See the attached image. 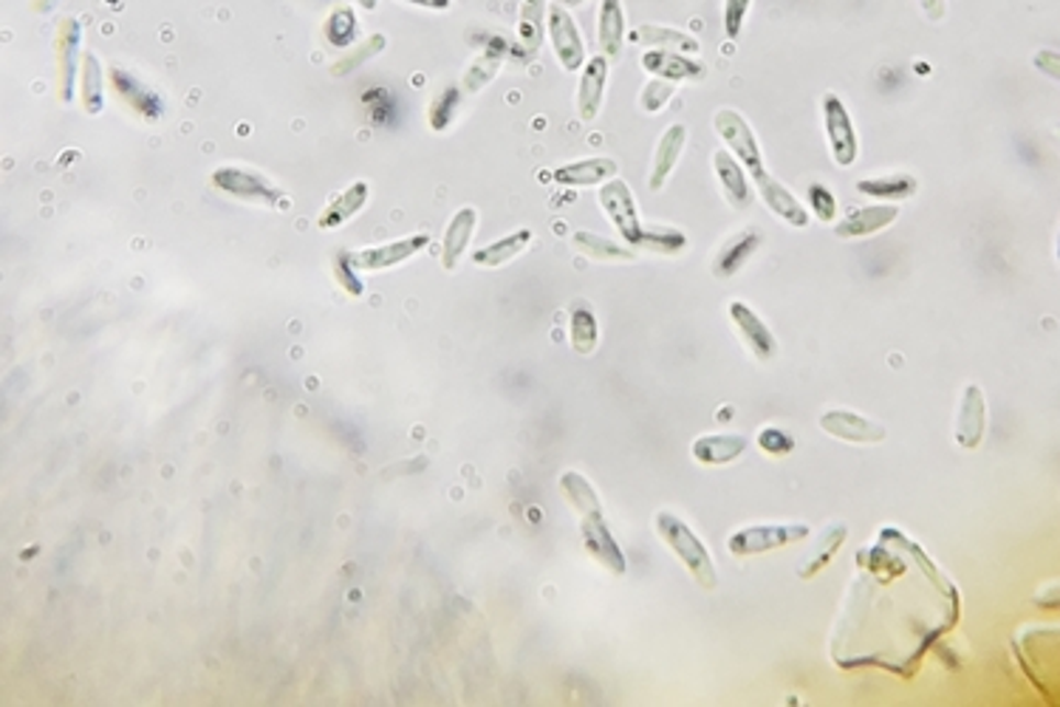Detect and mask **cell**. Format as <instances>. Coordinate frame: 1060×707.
Wrapping results in <instances>:
<instances>
[{
  "label": "cell",
  "mask_w": 1060,
  "mask_h": 707,
  "mask_svg": "<svg viewBox=\"0 0 1060 707\" xmlns=\"http://www.w3.org/2000/svg\"><path fill=\"white\" fill-rule=\"evenodd\" d=\"M656 532L673 555L682 561V566L691 572V577L698 583V586L705 588V592H713V588L718 586L713 555L707 552L702 538H698L696 532L682 521V518L667 512V509H662V512H656Z\"/></svg>",
  "instance_id": "cell-1"
},
{
  "label": "cell",
  "mask_w": 1060,
  "mask_h": 707,
  "mask_svg": "<svg viewBox=\"0 0 1060 707\" xmlns=\"http://www.w3.org/2000/svg\"><path fill=\"white\" fill-rule=\"evenodd\" d=\"M210 185L216 190L227 192L230 199L244 201L252 207H269V210H289V196H286L275 181H269L264 173L252 167H218L212 170Z\"/></svg>",
  "instance_id": "cell-2"
},
{
  "label": "cell",
  "mask_w": 1060,
  "mask_h": 707,
  "mask_svg": "<svg viewBox=\"0 0 1060 707\" xmlns=\"http://www.w3.org/2000/svg\"><path fill=\"white\" fill-rule=\"evenodd\" d=\"M806 538H809L806 523H761V527H747L741 532H732L727 538V549L736 557H750L792 546V543H804Z\"/></svg>",
  "instance_id": "cell-3"
},
{
  "label": "cell",
  "mask_w": 1060,
  "mask_h": 707,
  "mask_svg": "<svg viewBox=\"0 0 1060 707\" xmlns=\"http://www.w3.org/2000/svg\"><path fill=\"white\" fill-rule=\"evenodd\" d=\"M599 207L608 216V221L614 224V230L622 235L631 250H639L642 244V235H645V224L639 219L637 210V199H633L631 187L626 185L622 179H608L606 185H599Z\"/></svg>",
  "instance_id": "cell-4"
},
{
  "label": "cell",
  "mask_w": 1060,
  "mask_h": 707,
  "mask_svg": "<svg viewBox=\"0 0 1060 707\" xmlns=\"http://www.w3.org/2000/svg\"><path fill=\"white\" fill-rule=\"evenodd\" d=\"M713 128H716L718 140L725 142V151H730L732 156L744 165V170L750 173V176L766 170L764 153H761V145H758L755 131H752L750 122H747L741 113L732 111V108H721V111L713 117Z\"/></svg>",
  "instance_id": "cell-5"
},
{
  "label": "cell",
  "mask_w": 1060,
  "mask_h": 707,
  "mask_svg": "<svg viewBox=\"0 0 1060 707\" xmlns=\"http://www.w3.org/2000/svg\"><path fill=\"white\" fill-rule=\"evenodd\" d=\"M546 34L563 71L577 74L579 68L586 66V41H583L572 12L563 3H549L546 7Z\"/></svg>",
  "instance_id": "cell-6"
},
{
  "label": "cell",
  "mask_w": 1060,
  "mask_h": 707,
  "mask_svg": "<svg viewBox=\"0 0 1060 707\" xmlns=\"http://www.w3.org/2000/svg\"><path fill=\"white\" fill-rule=\"evenodd\" d=\"M824 128H826V140H829V151L831 159H835L837 167H851L857 162V153H860V142H857V131L854 122H851V113L846 108V102L837 97L835 91L824 93Z\"/></svg>",
  "instance_id": "cell-7"
},
{
  "label": "cell",
  "mask_w": 1060,
  "mask_h": 707,
  "mask_svg": "<svg viewBox=\"0 0 1060 707\" xmlns=\"http://www.w3.org/2000/svg\"><path fill=\"white\" fill-rule=\"evenodd\" d=\"M79 48H82V23L77 18H63L54 34V57H57V88L59 100L71 102L79 80Z\"/></svg>",
  "instance_id": "cell-8"
},
{
  "label": "cell",
  "mask_w": 1060,
  "mask_h": 707,
  "mask_svg": "<svg viewBox=\"0 0 1060 707\" xmlns=\"http://www.w3.org/2000/svg\"><path fill=\"white\" fill-rule=\"evenodd\" d=\"M428 232H416V235H408V239H396L383 246H365V250L351 252V261H354V266L360 272H385L394 269V266H402L405 261H410L413 255L428 250Z\"/></svg>",
  "instance_id": "cell-9"
},
{
  "label": "cell",
  "mask_w": 1060,
  "mask_h": 707,
  "mask_svg": "<svg viewBox=\"0 0 1060 707\" xmlns=\"http://www.w3.org/2000/svg\"><path fill=\"white\" fill-rule=\"evenodd\" d=\"M579 538L586 543L588 555H592L599 566L608 568L611 575H626V552H622V546L617 543V538L611 535V529H608L603 512L579 516Z\"/></svg>",
  "instance_id": "cell-10"
},
{
  "label": "cell",
  "mask_w": 1060,
  "mask_h": 707,
  "mask_svg": "<svg viewBox=\"0 0 1060 707\" xmlns=\"http://www.w3.org/2000/svg\"><path fill=\"white\" fill-rule=\"evenodd\" d=\"M108 80H111V88L117 91L119 102L131 108L136 117H142V120L147 122H156L165 117V100H162L151 86L139 80L133 71H128V68L122 66H113L111 71H108Z\"/></svg>",
  "instance_id": "cell-11"
},
{
  "label": "cell",
  "mask_w": 1060,
  "mask_h": 707,
  "mask_svg": "<svg viewBox=\"0 0 1060 707\" xmlns=\"http://www.w3.org/2000/svg\"><path fill=\"white\" fill-rule=\"evenodd\" d=\"M727 314H730L732 329H736V334L741 338V343L750 349L752 357H755L758 363H772V360H775V354H777V340H775V334L770 331V325L758 318L750 306L738 303V300H736V303H730Z\"/></svg>",
  "instance_id": "cell-12"
},
{
  "label": "cell",
  "mask_w": 1060,
  "mask_h": 707,
  "mask_svg": "<svg viewBox=\"0 0 1060 707\" xmlns=\"http://www.w3.org/2000/svg\"><path fill=\"white\" fill-rule=\"evenodd\" d=\"M750 181H755L758 196H761V201L770 207L772 216H777V219L784 221V224L797 227V230L809 227V212H806L804 201L797 199L790 187L781 185V181H777L770 170L755 173V176H750Z\"/></svg>",
  "instance_id": "cell-13"
},
{
  "label": "cell",
  "mask_w": 1060,
  "mask_h": 707,
  "mask_svg": "<svg viewBox=\"0 0 1060 707\" xmlns=\"http://www.w3.org/2000/svg\"><path fill=\"white\" fill-rule=\"evenodd\" d=\"M820 428H824L829 437L849 444H880L885 439L883 424L871 422V419L860 417V413L846 408L826 410L824 417H820Z\"/></svg>",
  "instance_id": "cell-14"
},
{
  "label": "cell",
  "mask_w": 1060,
  "mask_h": 707,
  "mask_svg": "<svg viewBox=\"0 0 1060 707\" xmlns=\"http://www.w3.org/2000/svg\"><path fill=\"white\" fill-rule=\"evenodd\" d=\"M608 88V57L594 54L588 57L586 66L579 68V86H577V113L583 122H594L603 111Z\"/></svg>",
  "instance_id": "cell-15"
},
{
  "label": "cell",
  "mask_w": 1060,
  "mask_h": 707,
  "mask_svg": "<svg viewBox=\"0 0 1060 707\" xmlns=\"http://www.w3.org/2000/svg\"><path fill=\"white\" fill-rule=\"evenodd\" d=\"M642 68L653 77H662V80L671 82H698L707 77L705 63L693 60L691 54L665 52V48H648L642 54Z\"/></svg>",
  "instance_id": "cell-16"
},
{
  "label": "cell",
  "mask_w": 1060,
  "mask_h": 707,
  "mask_svg": "<svg viewBox=\"0 0 1060 707\" xmlns=\"http://www.w3.org/2000/svg\"><path fill=\"white\" fill-rule=\"evenodd\" d=\"M984 433H987V399L979 385H968L956 417V442L964 450H975L984 442Z\"/></svg>",
  "instance_id": "cell-17"
},
{
  "label": "cell",
  "mask_w": 1060,
  "mask_h": 707,
  "mask_svg": "<svg viewBox=\"0 0 1060 707\" xmlns=\"http://www.w3.org/2000/svg\"><path fill=\"white\" fill-rule=\"evenodd\" d=\"M713 170H716V179L721 185L727 205L732 210H747L752 205V187L750 173L744 170V165L730 151H716L713 153Z\"/></svg>",
  "instance_id": "cell-18"
},
{
  "label": "cell",
  "mask_w": 1060,
  "mask_h": 707,
  "mask_svg": "<svg viewBox=\"0 0 1060 707\" xmlns=\"http://www.w3.org/2000/svg\"><path fill=\"white\" fill-rule=\"evenodd\" d=\"M899 219V207L896 205H869L857 207V210L846 212V219L835 227L840 239H869L876 232L888 230L894 221Z\"/></svg>",
  "instance_id": "cell-19"
},
{
  "label": "cell",
  "mask_w": 1060,
  "mask_h": 707,
  "mask_svg": "<svg viewBox=\"0 0 1060 707\" xmlns=\"http://www.w3.org/2000/svg\"><path fill=\"white\" fill-rule=\"evenodd\" d=\"M685 145H687V125L673 122V125H667L665 131H662V140H659L656 151H653L651 179H648V185H651L653 192H659L667 185V179H671L673 170H676L678 159H682Z\"/></svg>",
  "instance_id": "cell-20"
},
{
  "label": "cell",
  "mask_w": 1060,
  "mask_h": 707,
  "mask_svg": "<svg viewBox=\"0 0 1060 707\" xmlns=\"http://www.w3.org/2000/svg\"><path fill=\"white\" fill-rule=\"evenodd\" d=\"M761 244H764V235L752 230V227L736 232V235L727 239L725 244H721V250L716 252V258H713V275H716V278H732L736 272L744 269V264L755 255Z\"/></svg>",
  "instance_id": "cell-21"
},
{
  "label": "cell",
  "mask_w": 1060,
  "mask_h": 707,
  "mask_svg": "<svg viewBox=\"0 0 1060 707\" xmlns=\"http://www.w3.org/2000/svg\"><path fill=\"white\" fill-rule=\"evenodd\" d=\"M597 41L603 57L608 60L622 57V43H626V3L622 0H599Z\"/></svg>",
  "instance_id": "cell-22"
},
{
  "label": "cell",
  "mask_w": 1060,
  "mask_h": 707,
  "mask_svg": "<svg viewBox=\"0 0 1060 707\" xmlns=\"http://www.w3.org/2000/svg\"><path fill=\"white\" fill-rule=\"evenodd\" d=\"M475 227H478V212L475 207H462L455 212L450 224L444 227V239H442V266L448 272H453L459 266V261L464 258L470 241L475 235Z\"/></svg>",
  "instance_id": "cell-23"
},
{
  "label": "cell",
  "mask_w": 1060,
  "mask_h": 707,
  "mask_svg": "<svg viewBox=\"0 0 1060 707\" xmlns=\"http://www.w3.org/2000/svg\"><path fill=\"white\" fill-rule=\"evenodd\" d=\"M619 173V165L608 156H592V159H579L572 165H563L554 170V181L563 187H599L614 179Z\"/></svg>",
  "instance_id": "cell-24"
},
{
  "label": "cell",
  "mask_w": 1060,
  "mask_h": 707,
  "mask_svg": "<svg viewBox=\"0 0 1060 707\" xmlns=\"http://www.w3.org/2000/svg\"><path fill=\"white\" fill-rule=\"evenodd\" d=\"M747 437L741 433H710V437H698L693 442L691 453L696 462L710 464V467H721V464H732L747 453Z\"/></svg>",
  "instance_id": "cell-25"
},
{
  "label": "cell",
  "mask_w": 1060,
  "mask_h": 707,
  "mask_svg": "<svg viewBox=\"0 0 1060 707\" xmlns=\"http://www.w3.org/2000/svg\"><path fill=\"white\" fill-rule=\"evenodd\" d=\"M368 199H371L368 181H354L349 190H343L336 199H331L329 205H325V210L320 212V219H317V227L325 232L340 230V227L349 224L354 216L363 212V207L368 205Z\"/></svg>",
  "instance_id": "cell-26"
},
{
  "label": "cell",
  "mask_w": 1060,
  "mask_h": 707,
  "mask_svg": "<svg viewBox=\"0 0 1060 707\" xmlns=\"http://www.w3.org/2000/svg\"><path fill=\"white\" fill-rule=\"evenodd\" d=\"M79 102L88 117H99L106 108V68L93 52L82 54V71H79Z\"/></svg>",
  "instance_id": "cell-27"
},
{
  "label": "cell",
  "mask_w": 1060,
  "mask_h": 707,
  "mask_svg": "<svg viewBox=\"0 0 1060 707\" xmlns=\"http://www.w3.org/2000/svg\"><path fill=\"white\" fill-rule=\"evenodd\" d=\"M572 244L579 255L599 261V264H631V261H637V252H633L631 246L617 244V241L606 239V235H597V232H574Z\"/></svg>",
  "instance_id": "cell-28"
},
{
  "label": "cell",
  "mask_w": 1060,
  "mask_h": 707,
  "mask_svg": "<svg viewBox=\"0 0 1060 707\" xmlns=\"http://www.w3.org/2000/svg\"><path fill=\"white\" fill-rule=\"evenodd\" d=\"M633 37L648 48H665V52L691 54V57L702 52V43H698L691 32H682V29H673V26H662V23H642Z\"/></svg>",
  "instance_id": "cell-29"
},
{
  "label": "cell",
  "mask_w": 1060,
  "mask_h": 707,
  "mask_svg": "<svg viewBox=\"0 0 1060 707\" xmlns=\"http://www.w3.org/2000/svg\"><path fill=\"white\" fill-rule=\"evenodd\" d=\"M529 244H532V230L523 227V230H515L509 232V235H504V239L493 241V244L484 246V250H475L473 264L487 266V269H501V266H507L509 261L523 255Z\"/></svg>",
  "instance_id": "cell-30"
},
{
  "label": "cell",
  "mask_w": 1060,
  "mask_h": 707,
  "mask_svg": "<svg viewBox=\"0 0 1060 707\" xmlns=\"http://www.w3.org/2000/svg\"><path fill=\"white\" fill-rule=\"evenodd\" d=\"M857 190L876 201H905L919 190V181L910 173H888V176L857 181Z\"/></svg>",
  "instance_id": "cell-31"
},
{
  "label": "cell",
  "mask_w": 1060,
  "mask_h": 707,
  "mask_svg": "<svg viewBox=\"0 0 1060 707\" xmlns=\"http://www.w3.org/2000/svg\"><path fill=\"white\" fill-rule=\"evenodd\" d=\"M846 538H849V529H846L843 523H835V527L826 529L824 535L817 538L815 546H811V552H809V557H806L804 566L797 568V575L804 577V581H811L817 572H824V568L829 566L831 561H835V555L840 552V546L846 543Z\"/></svg>",
  "instance_id": "cell-32"
},
{
  "label": "cell",
  "mask_w": 1060,
  "mask_h": 707,
  "mask_svg": "<svg viewBox=\"0 0 1060 707\" xmlns=\"http://www.w3.org/2000/svg\"><path fill=\"white\" fill-rule=\"evenodd\" d=\"M507 46H487L484 48L478 57H475L473 63H470V68L464 71V80H462V88L467 93H478L482 88H487L489 82L498 77V71H501V66H504V60H507Z\"/></svg>",
  "instance_id": "cell-33"
},
{
  "label": "cell",
  "mask_w": 1060,
  "mask_h": 707,
  "mask_svg": "<svg viewBox=\"0 0 1060 707\" xmlns=\"http://www.w3.org/2000/svg\"><path fill=\"white\" fill-rule=\"evenodd\" d=\"M546 29V0H521V14H518V41L527 57H534L543 41Z\"/></svg>",
  "instance_id": "cell-34"
},
{
  "label": "cell",
  "mask_w": 1060,
  "mask_h": 707,
  "mask_svg": "<svg viewBox=\"0 0 1060 707\" xmlns=\"http://www.w3.org/2000/svg\"><path fill=\"white\" fill-rule=\"evenodd\" d=\"M560 493L566 496L568 507H572L577 516H594V512H603L597 489H594L592 484H588V478L583 476V473H577V470H566V473L560 476Z\"/></svg>",
  "instance_id": "cell-35"
},
{
  "label": "cell",
  "mask_w": 1060,
  "mask_h": 707,
  "mask_svg": "<svg viewBox=\"0 0 1060 707\" xmlns=\"http://www.w3.org/2000/svg\"><path fill=\"white\" fill-rule=\"evenodd\" d=\"M385 46H388V37H385V34L379 32L368 34L365 41L354 43V46L340 57V60L331 63V74H334V77H349V74L360 71V68L368 66L374 57H379V54L385 52Z\"/></svg>",
  "instance_id": "cell-36"
},
{
  "label": "cell",
  "mask_w": 1060,
  "mask_h": 707,
  "mask_svg": "<svg viewBox=\"0 0 1060 707\" xmlns=\"http://www.w3.org/2000/svg\"><path fill=\"white\" fill-rule=\"evenodd\" d=\"M599 345V325L594 311L586 303L572 306V349L583 357L594 354Z\"/></svg>",
  "instance_id": "cell-37"
},
{
  "label": "cell",
  "mask_w": 1060,
  "mask_h": 707,
  "mask_svg": "<svg viewBox=\"0 0 1060 707\" xmlns=\"http://www.w3.org/2000/svg\"><path fill=\"white\" fill-rule=\"evenodd\" d=\"M459 111H462V88L444 86L428 106L430 131L433 133L448 131V128L455 122V117H459Z\"/></svg>",
  "instance_id": "cell-38"
},
{
  "label": "cell",
  "mask_w": 1060,
  "mask_h": 707,
  "mask_svg": "<svg viewBox=\"0 0 1060 707\" xmlns=\"http://www.w3.org/2000/svg\"><path fill=\"white\" fill-rule=\"evenodd\" d=\"M687 244H691L687 235L676 227H645L639 250H651L656 255H678V252L687 250Z\"/></svg>",
  "instance_id": "cell-39"
},
{
  "label": "cell",
  "mask_w": 1060,
  "mask_h": 707,
  "mask_svg": "<svg viewBox=\"0 0 1060 707\" xmlns=\"http://www.w3.org/2000/svg\"><path fill=\"white\" fill-rule=\"evenodd\" d=\"M331 269H334V280L340 284V289H343L345 295H351V298H363L365 286H363V280H360V275H356V266H354V261H351L349 250H336L334 252Z\"/></svg>",
  "instance_id": "cell-40"
},
{
  "label": "cell",
  "mask_w": 1060,
  "mask_h": 707,
  "mask_svg": "<svg viewBox=\"0 0 1060 707\" xmlns=\"http://www.w3.org/2000/svg\"><path fill=\"white\" fill-rule=\"evenodd\" d=\"M673 93H676V88H673L671 80L653 77L651 82H645L642 93H639V106H642V111H645L648 117H656V113L673 100Z\"/></svg>",
  "instance_id": "cell-41"
},
{
  "label": "cell",
  "mask_w": 1060,
  "mask_h": 707,
  "mask_svg": "<svg viewBox=\"0 0 1060 707\" xmlns=\"http://www.w3.org/2000/svg\"><path fill=\"white\" fill-rule=\"evenodd\" d=\"M354 32H356L354 9L336 7L334 12H331L329 21H325V37H329L334 46H349V41L354 37Z\"/></svg>",
  "instance_id": "cell-42"
},
{
  "label": "cell",
  "mask_w": 1060,
  "mask_h": 707,
  "mask_svg": "<svg viewBox=\"0 0 1060 707\" xmlns=\"http://www.w3.org/2000/svg\"><path fill=\"white\" fill-rule=\"evenodd\" d=\"M806 201H809V210L815 212V219L820 221V224H831V221L837 219V199L826 185H817V181L809 185Z\"/></svg>",
  "instance_id": "cell-43"
},
{
  "label": "cell",
  "mask_w": 1060,
  "mask_h": 707,
  "mask_svg": "<svg viewBox=\"0 0 1060 707\" xmlns=\"http://www.w3.org/2000/svg\"><path fill=\"white\" fill-rule=\"evenodd\" d=\"M758 448L764 450L766 456H790L792 450H795V442H792V437L786 433V430H781V428H764L761 433H758Z\"/></svg>",
  "instance_id": "cell-44"
},
{
  "label": "cell",
  "mask_w": 1060,
  "mask_h": 707,
  "mask_svg": "<svg viewBox=\"0 0 1060 707\" xmlns=\"http://www.w3.org/2000/svg\"><path fill=\"white\" fill-rule=\"evenodd\" d=\"M750 7H752V0H725V34L730 37V41H738V37H741V29H744Z\"/></svg>",
  "instance_id": "cell-45"
},
{
  "label": "cell",
  "mask_w": 1060,
  "mask_h": 707,
  "mask_svg": "<svg viewBox=\"0 0 1060 707\" xmlns=\"http://www.w3.org/2000/svg\"><path fill=\"white\" fill-rule=\"evenodd\" d=\"M1035 68H1041V74H1047V77H1052V80H1058L1060 77V54H1058V48H1044V52H1038L1035 54Z\"/></svg>",
  "instance_id": "cell-46"
},
{
  "label": "cell",
  "mask_w": 1060,
  "mask_h": 707,
  "mask_svg": "<svg viewBox=\"0 0 1060 707\" xmlns=\"http://www.w3.org/2000/svg\"><path fill=\"white\" fill-rule=\"evenodd\" d=\"M916 3L930 23H942L948 14V0H916Z\"/></svg>",
  "instance_id": "cell-47"
},
{
  "label": "cell",
  "mask_w": 1060,
  "mask_h": 707,
  "mask_svg": "<svg viewBox=\"0 0 1060 707\" xmlns=\"http://www.w3.org/2000/svg\"><path fill=\"white\" fill-rule=\"evenodd\" d=\"M405 3L419 9H430V12H448V9L453 7V0H405Z\"/></svg>",
  "instance_id": "cell-48"
},
{
  "label": "cell",
  "mask_w": 1060,
  "mask_h": 707,
  "mask_svg": "<svg viewBox=\"0 0 1060 707\" xmlns=\"http://www.w3.org/2000/svg\"><path fill=\"white\" fill-rule=\"evenodd\" d=\"M59 3H63V0H32V12L40 14V18H46V14L57 12Z\"/></svg>",
  "instance_id": "cell-49"
},
{
  "label": "cell",
  "mask_w": 1060,
  "mask_h": 707,
  "mask_svg": "<svg viewBox=\"0 0 1060 707\" xmlns=\"http://www.w3.org/2000/svg\"><path fill=\"white\" fill-rule=\"evenodd\" d=\"M356 7L365 9V12H374V9L379 7V0H356Z\"/></svg>",
  "instance_id": "cell-50"
},
{
  "label": "cell",
  "mask_w": 1060,
  "mask_h": 707,
  "mask_svg": "<svg viewBox=\"0 0 1060 707\" xmlns=\"http://www.w3.org/2000/svg\"><path fill=\"white\" fill-rule=\"evenodd\" d=\"M563 7H579V3H586V0H560Z\"/></svg>",
  "instance_id": "cell-51"
}]
</instances>
